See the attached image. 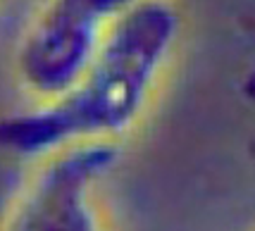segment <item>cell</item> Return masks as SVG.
<instances>
[{
	"label": "cell",
	"mask_w": 255,
	"mask_h": 231,
	"mask_svg": "<svg viewBox=\"0 0 255 231\" xmlns=\"http://www.w3.org/2000/svg\"><path fill=\"white\" fill-rule=\"evenodd\" d=\"M181 19L167 0H141L112 26L98 55L62 96L0 121V148L45 157L67 145L112 141L143 115Z\"/></svg>",
	"instance_id": "6da1fadb"
},
{
	"label": "cell",
	"mask_w": 255,
	"mask_h": 231,
	"mask_svg": "<svg viewBox=\"0 0 255 231\" xmlns=\"http://www.w3.org/2000/svg\"><path fill=\"white\" fill-rule=\"evenodd\" d=\"M141 0H45L17 50V74L43 100L62 96Z\"/></svg>",
	"instance_id": "7a4b0ae2"
},
{
	"label": "cell",
	"mask_w": 255,
	"mask_h": 231,
	"mask_svg": "<svg viewBox=\"0 0 255 231\" xmlns=\"http://www.w3.org/2000/svg\"><path fill=\"white\" fill-rule=\"evenodd\" d=\"M115 162L112 141L67 145L45 155L2 231H103L93 193Z\"/></svg>",
	"instance_id": "3957f363"
}]
</instances>
